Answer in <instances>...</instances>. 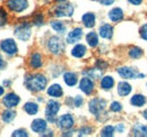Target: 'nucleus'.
Returning a JSON list of instances; mask_svg holds the SVG:
<instances>
[{"instance_id":"nucleus-1","label":"nucleus","mask_w":147,"mask_h":137,"mask_svg":"<svg viewBox=\"0 0 147 137\" xmlns=\"http://www.w3.org/2000/svg\"><path fill=\"white\" fill-rule=\"evenodd\" d=\"M47 78L43 74H33L25 79V86L31 91H42L47 86Z\"/></svg>"},{"instance_id":"nucleus-2","label":"nucleus","mask_w":147,"mask_h":137,"mask_svg":"<svg viewBox=\"0 0 147 137\" xmlns=\"http://www.w3.org/2000/svg\"><path fill=\"white\" fill-rule=\"evenodd\" d=\"M31 33L32 29L28 23H23L15 28V36L20 41H27L31 37Z\"/></svg>"},{"instance_id":"nucleus-3","label":"nucleus","mask_w":147,"mask_h":137,"mask_svg":"<svg viewBox=\"0 0 147 137\" xmlns=\"http://www.w3.org/2000/svg\"><path fill=\"white\" fill-rule=\"evenodd\" d=\"M48 49L52 54H55V55L60 54L61 52L63 51V43H62L61 38L57 37V36L51 37L49 39V42H48Z\"/></svg>"},{"instance_id":"nucleus-4","label":"nucleus","mask_w":147,"mask_h":137,"mask_svg":"<svg viewBox=\"0 0 147 137\" xmlns=\"http://www.w3.org/2000/svg\"><path fill=\"white\" fill-rule=\"evenodd\" d=\"M0 49H1V51L5 52L8 55H15L17 53V45H16L15 41L11 38L3 39L0 43Z\"/></svg>"},{"instance_id":"nucleus-5","label":"nucleus","mask_w":147,"mask_h":137,"mask_svg":"<svg viewBox=\"0 0 147 137\" xmlns=\"http://www.w3.org/2000/svg\"><path fill=\"white\" fill-rule=\"evenodd\" d=\"M57 17H70L74 14V7L70 3H62L57 6L55 9Z\"/></svg>"},{"instance_id":"nucleus-6","label":"nucleus","mask_w":147,"mask_h":137,"mask_svg":"<svg viewBox=\"0 0 147 137\" xmlns=\"http://www.w3.org/2000/svg\"><path fill=\"white\" fill-rule=\"evenodd\" d=\"M7 7L15 13H22L28 7V1L27 0H8Z\"/></svg>"},{"instance_id":"nucleus-7","label":"nucleus","mask_w":147,"mask_h":137,"mask_svg":"<svg viewBox=\"0 0 147 137\" xmlns=\"http://www.w3.org/2000/svg\"><path fill=\"white\" fill-rule=\"evenodd\" d=\"M60 110V103L55 101V100H50L48 102L47 109H45V115L49 121H55V115L58 114V111Z\"/></svg>"},{"instance_id":"nucleus-8","label":"nucleus","mask_w":147,"mask_h":137,"mask_svg":"<svg viewBox=\"0 0 147 137\" xmlns=\"http://www.w3.org/2000/svg\"><path fill=\"white\" fill-rule=\"evenodd\" d=\"M105 106H107L105 100H103L101 98H95V99L91 100V102H90V111L94 115H98L100 112H102L104 110Z\"/></svg>"},{"instance_id":"nucleus-9","label":"nucleus","mask_w":147,"mask_h":137,"mask_svg":"<svg viewBox=\"0 0 147 137\" xmlns=\"http://www.w3.org/2000/svg\"><path fill=\"white\" fill-rule=\"evenodd\" d=\"M2 103L6 108H14L19 103V97L15 93H8L3 98Z\"/></svg>"},{"instance_id":"nucleus-10","label":"nucleus","mask_w":147,"mask_h":137,"mask_svg":"<svg viewBox=\"0 0 147 137\" xmlns=\"http://www.w3.org/2000/svg\"><path fill=\"white\" fill-rule=\"evenodd\" d=\"M79 88L85 94H91L93 92V90H94V83H93V81L90 78H83L80 80Z\"/></svg>"},{"instance_id":"nucleus-11","label":"nucleus","mask_w":147,"mask_h":137,"mask_svg":"<svg viewBox=\"0 0 147 137\" xmlns=\"http://www.w3.org/2000/svg\"><path fill=\"white\" fill-rule=\"evenodd\" d=\"M58 125L62 129H69L74 126V118L71 115H63L58 120Z\"/></svg>"},{"instance_id":"nucleus-12","label":"nucleus","mask_w":147,"mask_h":137,"mask_svg":"<svg viewBox=\"0 0 147 137\" xmlns=\"http://www.w3.org/2000/svg\"><path fill=\"white\" fill-rule=\"evenodd\" d=\"M82 36H83V31H82V28H75V29H73V31L68 34V36H67V43L74 44V43L78 42V41L82 38Z\"/></svg>"},{"instance_id":"nucleus-13","label":"nucleus","mask_w":147,"mask_h":137,"mask_svg":"<svg viewBox=\"0 0 147 137\" xmlns=\"http://www.w3.org/2000/svg\"><path fill=\"white\" fill-rule=\"evenodd\" d=\"M32 130L35 132V133H43L45 129H47V121L43 119H35L32 122Z\"/></svg>"},{"instance_id":"nucleus-14","label":"nucleus","mask_w":147,"mask_h":137,"mask_svg":"<svg viewBox=\"0 0 147 137\" xmlns=\"http://www.w3.org/2000/svg\"><path fill=\"white\" fill-rule=\"evenodd\" d=\"M118 73L123 79H134L136 76V73L129 68H118Z\"/></svg>"},{"instance_id":"nucleus-15","label":"nucleus","mask_w":147,"mask_h":137,"mask_svg":"<svg viewBox=\"0 0 147 137\" xmlns=\"http://www.w3.org/2000/svg\"><path fill=\"white\" fill-rule=\"evenodd\" d=\"M100 35L103 38L110 39L111 37H112V35H113V28H112V26L108 25V24L101 26V28H100Z\"/></svg>"},{"instance_id":"nucleus-16","label":"nucleus","mask_w":147,"mask_h":137,"mask_svg":"<svg viewBox=\"0 0 147 137\" xmlns=\"http://www.w3.org/2000/svg\"><path fill=\"white\" fill-rule=\"evenodd\" d=\"M109 18L112 21H119L123 18V11L120 8H113L109 13Z\"/></svg>"},{"instance_id":"nucleus-17","label":"nucleus","mask_w":147,"mask_h":137,"mask_svg":"<svg viewBox=\"0 0 147 137\" xmlns=\"http://www.w3.org/2000/svg\"><path fill=\"white\" fill-rule=\"evenodd\" d=\"M48 94L53 98H59L62 96V88L59 84H52L48 89Z\"/></svg>"},{"instance_id":"nucleus-18","label":"nucleus","mask_w":147,"mask_h":137,"mask_svg":"<svg viewBox=\"0 0 147 137\" xmlns=\"http://www.w3.org/2000/svg\"><path fill=\"white\" fill-rule=\"evenodd\" d=\"M131 92V86L127 83V82H120L118 84V93L122 97L128 96L129 93Z\"/></svg>"},{"instance_id":"nucleus-19","label":"nucleus","mask_w":147,"mask_h":137,"mask_svg":"<svg viewBox=\"0 0 147 137\" xmlns=\"http://www.w3.org/2000/svg\"><path fill=\"white\" fill-rule=\"evenodd\" d=\"M30 64L33 68H38L42 67V57L38 53L32 54V56L30 59Z\"/></svg>"},{"instance_id":"nucleus-20","label":"nucleus","mask_w":147,"mask_h":137,"mask_svg":"<svg viewBox=\"0 0 147 137\" xmlns=\"http://www.w3.org/2000/svg\"><path fill=\"white\" fill-rule=\"evenodd\" d=\"M83 23L86 27L88 28H92L95 25V15L92 14V13H87L83 16Z\"/></svg>"},{"instance_id":"nucleus-21","label":"nucleus","mask_w":147,"mask_h":137,"mask_svg":"<svg viewBox=\"0 0 147 137\" xmlns=\"http://www.w3.org/2000/svg\"><path fill=\"white\" fill-rule=\"evenodd\" d=\"M63 80L66 82V84L69 86H74L77 83V75L73 72H67L63 75Z\"/></svg>"},{"instance_id":"nucleus-22","label":"nucleus","mask_w":147,"mask_h":137,"mask_svg":"<svg viewBox=\"0 0 147 137\" xmlns=\"http://www.w3.org/2000/svg\"><path fill=\"white\" fill-rule=\"evenodd\" d=\"M85 54H86V47L84 45H82V44L76 45L73 49V51H71V55L75 56V57H78V59L83 57Z\"/></svg>"},{"instance_id":"nucleus-23","label":"nucleus","mask_w":147,"mask_h":137,"mask_svg":"<svg viewBox=\"0 0 147 137\" xmlns=\"http://www.w3.org/2000/svg\"><path fill=\"white\" fill-rule=\"evenodd\" d=\"M130 102H131L132 106L142 107V106H144L145 102H146V98H145V96H143V94H135V96L131 98Z\"/></svg>"},{"instance_id":"nucleus-24","label":"nucleus","mask_w":147,"mask_h":137,"mask_svg":"<svg viewBox=\"0 0 147 137\" xmlns=\"http://www.w3.org/2000/svg\"><path fill=\"white\" fill-rule=\"evenodd\" d=\"M24 110L28 114V115H35L37 111H38V106L34 102H27L24 106Z\"/></svg>"},{"instance_id":"nucleus-25","label":"nucleus","mask_w":147,"mask_h":137,"mask_svg":"<svg viewBox=\"0 0 147 137\" xmlns=\"http://www.w3.org/2000/svg\"><path fill=\"white\" fill-rule=\"evenodd\" d=\"M86 41H87L88 45L92 46V47L97 46V44H98V37L94 32H91V33H88L86 35Z\"/></svg>"},{"instance_id":"nucleus-26","label":"nucleus","mask_w":147,"mask_h":137,"mask_svg":"<svg viewBox=\"0 0 147 137\" xmlns=\"http://www.w3.org/2000/svg\"><path fill=\"white\" fill-rule=\"evenodd\" d=\"M134 135H135V136L147 137V126L136 125L135 128H134Z\"/></svg>"},{"instance_id":"nucleus-27","label":"nucleus","mask_w":147,"mask_h":137,"mask_svg":"<svg viewBox=\"0 0 147 137\" xmlns=\"http://www.w3.org/2000/svg\"><path fill=\"white\" fill-rule=\"evenodd\" d=\"M113 84H114V80L111 76H104L102 79V81H101V86L104 90H110L111 88L113 86Z\"/></svg>"},{"instance_id":"nucleus-28","label":"nucleus","mask_w":147,"mask_h":137,"mask_svg":"<svg viewBox=\"0 0 147 137\" xmlns=\"http://www.w3.org/2000/svg\"><path fill=\"white\" fill-rule=\"evenodd\" d=\"M84 74H87L88 78H92V79H98V78H101V75H102V70L98 68H91V70H88V71H85Z\"/></svg>"},{"instance_id":"nucleus-29","label":"nucleus","mask_w":147,"mask_h":137,"mask_svg":"<svg viewBox=\"0 0 147 137\" xmlns=\"http://www.w3.org/2000/svg\"><path fill=\"white\" fill-rule=\"evenodd\" d=\"M15 117H16V112L15 111H13V110H6V111L2 112L1 119L3 120L5 122H10Z\"/></svg>"},{"instance_id":"nucleus-30","label":"nucleus","mask_w":147,"mask_h":137,"mask_svg":"<svg viewBox=\"0 0 147 137\" xmlns=\"http://www.w3.org/2000/svg\"><path fill=\"white\" fill-rule=\"evenodd\" d=\"M113 133H114V128L112 126H105L102 132H101V136L104 137H111L113 136Z\"/></svg>"},{"instance_id":"nucleus-31","label":"nucleus","mask_w":147,"mask_h":137,"mask_svg":"<svg viewBox=\"0 0 147 137\" xmlns=\"http://www.w3.org/2000/svg\"><path fill=\"white\" fill-rule=\"evenodd\" d=\"M129 55H130V57H132V59H139V57L143 55V51H142L140 49H138V47H134V49H130Z\"/></svg>"},{"instance_id":"nucleus-32","label":"nucleus","mask_w":147,"mask_h":137,"mask_svg":"<svg viewBox=\"0 0 147 137\" xmlns=\"http://www.w3.org/2000/svg\"><path fill=\"white\" fill-rule=\"evenodd\" d=\"M7 18H8L7 11H6L3 8H0V27H2V26L6 25V23H7Z\"/></svg>"},{"instance_id":"nucleus-33","label":"nucleus","mask_w":147,"mask_h":137,"mask_svg":"<svg viewBox=\"0 0 147 137\" xmlns=\"http://www.w3.org/2000/svg\"><path fill=\"white\" fill-rule=\"evenodd\" d=\"M51 27L55 29V32H63L65 31V25L60 21H52L51 23Z\"/></svg>"},{"instance_id":"nucleus-34","label":"nucleus","mask_w":147,"mask_h":137,"mask_svg":"<svg viewBox=\"0 0 147 137\" xmlns=\"http://www.w3.org/2000/svg\"><path fill=\"white\" fill-rule=\"evenodd\" d=\"M110 109L111 111H113V112H119V111H121L122 107H121V104L118 102V101H114V102L111 103Z\"/></svg>"},{"instance_id":"nucleus-35","label":"nucleus","mask_w":147,"mask_h":137,"mask_svg":"<svg viewBox=\"0 0 147 137\" xmlns=\"http://www.w3.org/2000/svg\"><path fill=\"white\" fill-rule=\"evenodd\" d=\"M92 133V128L91 127H82L80 129H79V132H78V135L79 136H84V135H90Z\"/></svg>"},{"instance_id":"nucleus-36","label":"nucleus","mask_w":147,"mask_h":137,"mask_svg":"<svg viewBox=\"0 0 147 137\" xmlns=\"http://www.w3.org/2000/svg\"><path fill=\"white\" fill-rule=\"evenodd\" d=\"M11 136H14V137H19V136L27 137L28 136V134L26 133V130H25V129H18V130H15V132L11 134Z\"/></svg>"},{"instance_id":"nucleus-37","label":"nucleus","mask_w":147,"mask_h":137,"mask_svg":"<svg viewBox=\"0 0 147 137\" xmlns=\"http://www.w3.org/2000/svg\"><path fill=\"white\" fill-rule=\"evenodd\" d=\"M33 23H34V25H36V26H41L42 23H43V17H42V15L35 16L34 19H33Z\"/></svg>"},{"instance_id":"nucleus-38","label":"nucleus","mask_w":147,"mask_h":137,"mask_svg":"<svg viewBox=\"0 0 147 137\" xmlns=\"http://www.w3.org/2000/svg\"><path fill=\"white\" fill-rule=\"evenodd\" d=\"M140 36H142L145 41H147V24L144 25V26L140 28Z\"/></svg>"},{"instance_id":"nucleus-39","label":"nucleus","mask_w":147,"mask_h":137,"mask_svg":"<svg viewBox=\"0 0 147 137\" xmlns=\"http://www.w3.org/2000/svg\"><path fill=\"white\" fill-rule=\"evenodd\" d=\"M82 104H83V98H82L80 96H77V97L75 98V100H74V106L80 107Z\"/></svg>"},{"instance_id":"nucleus-40","label":"nucleus","mask_w":147,"mask_h":137,"mask_svg":"<svg viewBox=\"0 0 147 137\" xmlns=\"http://www.w3.org/2000/svg\"><path fill=\"white\" fill-rule=\"evenodd\" d=\"M96 67H98V68L103 70L104 68H107V67H108V64H107L105 62H101V61H98V62L96 63Z\"/></svg>"},{"instance_id":"nucleus-41","label":"nucleus","mask_w":147,"mask_h":137,"mask_svg":"<svg viewBox=\"0 0 147 137\" xmlns=\"http://www.w3.org/2000/svg\"><path fill=\"white\" fill-rule=\"evenodd\" d=\"M100 2L102 5H104V6H110L114 2V0H100Z\"/></svg>"},{"instance_id":"nucleus-42","label":"nucleus","mask_w":147,"mask_h":137,"mask_svg":"<svg viewBox=\"0 0 147 137\" xmlns=\"http://www.w3.org/2000/svg\"><path fill=\"white\" fill-rule=\"evenodd\" d=\"M5 65H6V63H5V61H3V59H2V56L0 55V70L1 68H5Z\"/></svg>"},{"instance_id":"nucleus-43","label":"nucleus","mask_w":147,"mask_h":137,"mask_svg":"<svg viewBox=\"0 0 147 137\" xmlns=\"http://www.w3.org/2000/svg\"><path fill=\"white\" fill-rule=\"evenodd\" d=\"M142 1L143 0H129V2L132 5H139V3H142Z\"/></svg>"},{"instance_id":"nucleus-44","label":"nucleus","mask_w":147,"mask_h":137,"mask_svg":"<svg viewBox=\"0 0 147 137\" xmlns=\"http://www.w3.org/2000/svg\"><path fill=\"white\" fill-rule=\"evenodd\" d=\"M117 129H118L119 132H122V130H123V125H118Z\"/></svg>"},{"instance_id":"nucleus-45","label":"nucleus","mask_w":147,"mask_h":137,"mask_svg":"<svg viewBox=\"0 0 147 137\" xmlns=\"http://www.w3.org/2000/svg\"><path fill=\"white\" fill-rule=\"evenodd\" d=\"M3 91H5V90H3V88H2V86H0V97L3 94Z\"/></svg>"},{"instance_id":"nucleus-46","label":"nucleus","mask_w":147,"mask_h":137,"mask_svg":"<svg viewBox=\"0 0 147 137\" xmlns=\"http://www.w3.org/2000/svg\"><path fill=\"white\" fill-rule=\"evenodd\" d=\"M9 84H10V81H5V82H3V86H9Z\"/></svg>"},{"instance_id":"nucleus-47","label":"nucleus","mask_w":147,"mask_h":137,"mask_svg":"<svg viewBox=\"0 0 147 137\" xmlns=\"http://www.w3.org/2000/svg\"><path fill=\"white\" fill-rule=\"evenodd\" d=\"M143 115H144V117H145V118L147 119V109L145 110V111H144V114H143Z\"/></svg>"},{"instance_id":"nucleus-48","label":"nucleus","mask_w":147,"mask_h":137,"mask_svg":"<svg viewBox=\"0 0 147 137\" xmlns=\"http://www.w3.org/2000/svg\"><path fill=\"white\" fill-rule=\"evenodd\" d=\"M55 1H58V2H65L66 0H55Z\"/></svg>"}]
</instances>
